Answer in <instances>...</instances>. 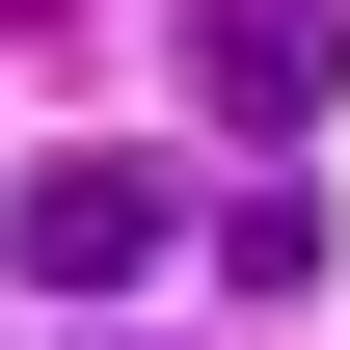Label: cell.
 Wrapping results in <instances>:
<instances>
[{"label": "cell", "instance_id": "cell-1", "mask_svg": "<svg viewBox=\"0 0 350 350\" xmlns=\"http://www.w3.org/2000/svg\"><path fill=\"white\" fill-rule=\"evenodd\" d=\"M162 243H189L162 162H27V189H0V269H27V297H135Z\"/></svg>", "mask_w": 350, "mask_h": 350}, {"label": "cell", "instance_id": "cell-2", "mask_svg": "<svg viewBox=\"0 0 350 350\" xmlns=\"http://www.w3.org/2000/svg\"><path fill=\"white\" fill-rule=\"evenodd\" d=\"M189 81H216L243 135H323V81H350V0H189Z\"/></svg>", "mask_w": 350, "mask_h": 350}]
</instances>
